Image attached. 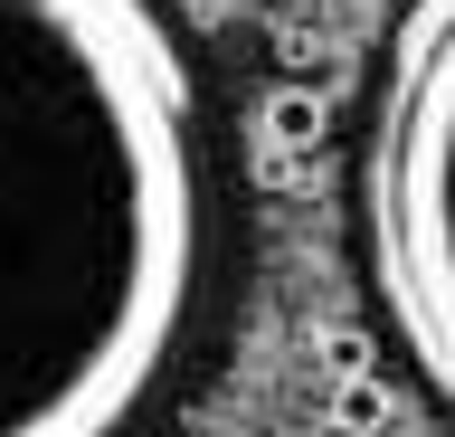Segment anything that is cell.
I'll return each mask as SVG.
<instances>
[{
    "mask_svg": "<svg viewBox=\"0 0 455 437\" xmlns=\"http://www.w3.org/2000/svg\"><path fill=\"white\" fill-rule=\"evenodd\" d=\"M219 266L162 0H0V437H133Z\"/></svg>",
    "mask_w": 455,
    "mask_h": 437,
    "instance_id": "1",
    "label": "cell"
},
{
    "mask_svg": "<svg viewBox=\"0 0 455 437\" xmlns=\"http://www.w3.org/2000/svg\"><path fill=\"white\" fill-rule=\"evenodd\" d=\"M323 124H332V115H323V95H313V86H275V95H266V115H256V134H266V152H313V143H323Z\"/></svg>",
    "mask_w": 455,
    "mask_h": 437,
    "instance_id": "3",
    "label": "cell"
},
{
    "mask_svg": "<svg viewBox=\"0 0 455 437\" xmlns=\"http://www.w3.org/2000/svg\"><path fill=\"white\" fill-rule=\"evenodd\" d=\"M341 418H351V428H370V418H379V390H370V380H351V390H341Z\"/></svg>",
    "mask_w": 455,
    "mask_h": 437,
    "instance_id": "4",
    "label": "cell"
},
{
    "mask_svg": "<svg viewBox=\"0 0 455 437\" xmlns=\"http://www.w3.org/2000/svg\"><path fill=\"white\" fill-rule=\"evenodd\" d=\"M370 295L418 380L455 409V0H408L361 134Z\"/></svg>",
    "mask_w": 455,
    "mask_h": 437,
    "instance_id": "2",
    "label": "cell"
}]
</instances>
